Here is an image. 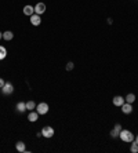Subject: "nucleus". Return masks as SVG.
Returning a JSON list of instances; mask_svg holds the SVG:
<instances>
[{"label":"nucleus","mask_w":138,"mask_h":153,"mask_svg":"<svg viewBox=\"0 0 138 153\" xmlns=\"http://www.w3.org/2000/svg\"><path fill=\"white\" fill-rule=\"evenodd\" d=\"M23 14L25 15H28V17H30V15H33L34 14V7L33 6H25L23 7Z\"/></svg>","instance_id":"obj_11"},{"label":"nucleus","mask_w":138,"mask_h":153,"mask_svg":"<svg viewBox=\"0 0 138 153\" xmlns=\"http://www.w3.org/2000/svg\"><path fill=\"white\" fill-rule=\"evenodd\" d=\"M119 138H120L123 142H132L135 136H134V134H132L130 130H123V128H121L120 134H119Z\"/></svg>","instance_id":"obj_1"},{"label":"nucleus","mask_w":138,"mask_h":153,"mask_svg":"<svg viewBox=\"0 0 138 153\" xmlns=\"http://www.w3.org/2000/svg\"><path fill=\"white\" fill-rule=\"evenodd\" d=\"M15 147H17V150H18V152H21V153L26 152V146H25V143H23L22 141L17 142V143H15Z\"/></svg>","instance_id":"obj_13"},{"label":"nucleus","mask_w":138,"mask_h":153,"mask_svg":"<svg viewBox=\"0 0 138 153\" xmlns=\"http://www.w3.org/2000/svg\"><path fill=\"white\" fill-rule=\"evenodd\" d=\"M29 18H30V23H32L33 26H39V25L41 23V18H40V15H39V14H36V12H34L33 15H30Z\"/></svg>","instance_id":"obj_5"},{"label":"nucleus","mask_w":138,"mask_h":153,"mask_svg":"<svg viewBox=\"0 0 138 153\" xmlns=\"http://www.w3.org/2000/svg\"><path fill=\"white\" fill-rule=\"evenodd\" d=\"M12 37H14V33H12L11 30H6V32H3V39L4 40L10 41V40H12Z\"/></svg>","instance_id":"obj_14"},{"label":"nucleus","mask_w":138,"mask_h":153,"mask_svg":"<svg viewBox=\"0 0 138 153\" xmlns=\"http://www.w3.org/2000/svg\"><path fill=\"white\" fill-rule=\"evenodd\" d=\"M12 92H14V85L11 83H6L1 87V94L3 95H11Z\"/></svg>","instance_id":"obj_2"},{"label":"nucleus","mask_w":138,"mask_h":153,"mask_svg":"<svg viewBox=\"0 0 138 153\" xmlns=\"http://www.w3.org/2000/svg\"><path fill=\"white\" fill-rule=\"evenodd\" d=\"M73 68H75L73 62H68V63H66V70H72Z\"/></svg>","instance_id":"obj_19"},{"label":"nucleus","mask_w":138,"mask_h":153,"mask_svg":"<svg viewBox=\"0 0 138 153\" xmlns=\"http://www.w3.org/2000/svg\"><path fill=\"white\" fill-rule=\"evenodd\" d=\"M120 131H121V125L120 124H115L113 130L110 131V136H112V138H117L119 134H120Z\"/></svg>","instance_id":"obj_10"},{"label":"nucleus","mask_w":138,"mask_h":153,"mask_svg":"<svg viewBox=\"0 0 138 153\" xmlns=\"http://www.w3.org/2000/svg\"><path fill=\"white\" fill-rule=\"evenodd\" d=\"M6 57H7V50H6V47L0 45V61H3V59H4Z\"/></svg>","instance_id":"obj_15"},{"label":"nucleus","mask_w":138,"mask_h":153,"mask_svg":"<svg viewBox=\"0 0 138 153\" xmlns=\"http://www.w3.org/2000/svg\"><path fill=\"white\" fill-rule=\"evenodd\" d=\"M134 142H135V143H137V145H138V135L135 136V138H134Z\"/></svg>","instance_id":"obj_21"},{"label":"nucleus","mask_w":138,"mask_h":153,"mask_svg":"<svg viewBox=\"0 0 138 153\" xmlns=\"http://www.w3.org/2000/svg\"><path fill=\"white\" fill-rule=\"evenodd\" d=\"M15 109H17L19 113H23V112L26 110V102H18L17 106H15Z\"/></svg>","instance_id":"obj_12"},{"label":"nucleus","mask_w":138,"mask_h":153,"mask_svg":"<svg viewBox=\"0 0 138 153\" xmlns=\"http://www.w3.org/2000/svg\"><path fill=\"white\" fill-rule=\"evenodd\" d=\"M48 109L50 108H48V105H47L46 102H40V103L36 106V112L39 114H46L47 112H48Z\"/></svg>","instance_id":"obj_4"},{"label":"nucleus","mask_w":138,"mask_h":153,"mask_svg":"<svg viewBox=\"0 0 138 153\" xmlns=\"http://www.w3.org/2000/svg\"><path fill=\"white\" fill-rule=\"evenodd\" d=\"M39 116H40V114L37 113L36 110H30V112H29V114H28V120L30 121V123H34V121H37Z\"/></svg>","instance_id":"obj_8"},{"label":"nucleus","mask_w":138,"mask_h":153,"mask_svg":"<svg viewBox=\"0 0 138 153\" xmlns=\"http://www.w3.org/2000/svg\"><path fill=\"white\" fill-rule=\"evenodd\" d=\"M41 135L44 136V138H51L54 135V128L50 127V125H44L41 128Z\"/></svg>","instance_id":"obj_3"},{"label":"nucleus","mask_w":138,"mask_h":153,"mask_svg":"<svg viewBox=\"0 0 138 153\" xmlns=\"http://www.w3.org/2000/svg\"><path fill=\"white\" fill-rule=\"evenodd\" d=\"M4 84H6V81H4V80H3L1 77H0V88H1V87H3Z\"/></svg>","instance_id":"obj_20"},{"label":"nucleus","mask_w":138,"mask_h":153,"mask_svg":"<svg viewBox=\"0 0 138 153\" xmlns=\"http://www.w3.org/2000/svg\"><path fill=\"white\" fill-rule=\"evenodd\" d=\"M121 108V112L124 114H130L132 112V103H128V102H124L123 105L120 106Z\"/></svg>","instance_id":"obj_6"},{"label":"nucleus","mask_w":138,"mask_h":153,"mask_svg":"<svg viewBox=\"0 0 138 153\" xmlns=\"http://www.w3.org/2000/svg\"><path fill=\"white\" fill-rule=\"evenodd\" d=\"M33 7H34V12L39 14V15H41L43 12L46 11V4L44 3H36V6H33Z\"/></svg>","instance_id":"obj_7"},{"label":"nucleus","mask_w":138,"mask_h":153,"mask_svg":"<svg viewBox=\"0 0 138 153\" xmlns=\"http://www.w3.org/2000/svg\"><path fill=\"white\" fill-rule=\"evenodd\" d=\"M130 152H131V153H138V145H137V143H135L134 141H132V143H131Z\"/></svg>","instance_id":"obj_18"},{"label":"nucleus","mask_w":138,"mask_h":153,"mask_svg":"<svg viewBox=\"0 0 138 153\" xmlns=\"http://www.w3.org/2000/svg\"><path fill=\"white\" fill-rule=\"evenodd\" d=\"M112 102H113V105L115 106H121L123 103H124V98L121 95H116V96H113V99H112Z\"/></svg>","instance_id":"obj_9"},{"label":"nucleus","mask_w":138,"mask_h":153,"mask_svg":"<svg viewBox=\"0 0 138 153\" xmlns=\"http://www.w3.org/2000/svg\"><path fill=\"white\" fill-rule=\"evenodd\" d=\"M34 109H36V103L33 101L26 102V110H34Z\"/></svg>","instance_id":"obj_17"},{"label":"nucleus","mask_w":138,"mask_h":153,"mask_svg":"<svg viewBox=\"0 0 138 153\" xmlns=\"http://www.w3.org/2000/svg\"><path fill=\"white\" fill-rule=\"evenodd\" d=\"M3 39V33H1V32H0V40Z\"/></svg>","instance_id":"obj_22"},{"label":"nucleus","mask_w":138,"mask_h":153,"mask_svg":"<svg viewBox=\"0 0 138 153\" xmlns=\"http://www.w3.org/2000/svg\"><path fill=\"white\" fill-rule=\"evenodd\" d=\"M124 101L128 102V103H134V102H135V95H134V94H128V95L124 98Z\"/></svg>","instance_id":"obj_16"}]
</instances>
